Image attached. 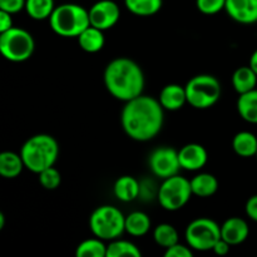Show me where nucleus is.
Segmentation results:
<instances>
[{"label":"nucleus","instance_id":"obj_1","mask_svg":"<svg viewBox=\"0 0 257 257\" xmlns=\"http://www.w3.org/2000/svg\"><path fill=\"white\" fill-rule=\"evenodd\" d=\"M163 107L160 100L141 94L125 102L120 123L125 135L138 142L153 140L163 127Z\"/></svg>","mask_w":257,"mask_h":257},{"label":"nucleus","instance_id":"obj_2","mask_svg":"<svg viewBox=\"0 0 257 257\" xmlns=\"http://www.w3.org/2000/svg\"><path fill=\"white\" fill-rule=\"evenodd\" d=\"M104 85L115 99L128 102L143 94L145 74L140 65L130 58H115L104 69Z\"/></svg>","mask_w":257,"mask_h":257},{"label":"nucleus","instance_id":"obj_3","mask_svg":"<svg viewBox=\"0 0 257 257\" xmlns=\"http://www.w3.org/2000/svg\"><path fill=\"white\" fill-rule=\"evenodd\" d=\"M25 168L40 173L45 168L55 165L59 156V145L50 135L40 133L30 137L20 150Z\"/></svg>","mask_w":257,"mask_h":257},{"label":"nucleus","instance_id":"obj_4","mask_svg":"<svg viewBox=\"0 0 257 257\" xmlns=\"http://www.w3.org/2000/svg\"><path fill=\"white\" fill-rule=\"evenodd\" d=\"M53 32L63 38H78L90 25L89 12L79 4L67 3L55 7L49 18Z\"/></svg>","mask_w":257,"mask_h":257},{"label":"nucleus","instance_id":"obj_5","mask_svg":"<svg viewBox=\"0 0 257 257\" xmlns=\"http://www.w3.org/2000/svg\"><path fill=\"white\" fill-rule=\"evenodd\" d=\"M125 216L114 206L103 205L93 211L89 217V227L95 237L103 241L119 238L124 232Z\"/></svg>","mask_w":257,"mask_h":257},{"label":"nucleus","instance_id":"obj_6","mask_svg":"<svg viewBox=\"0 0 257 257\" xmlns=\"http://www.w3.org/2000/svg\"><path fill=\"white\" fill-rule=\"evenodd\" d=\"M187 103L196 109H207L221 97V83L211 74H198L185 85Z\"/></svg>","mask_w":257,"mask_h":257},{"label":"nucleus","instance_id":"obj_7","mask_svg":"<svg viewBox=\"0 0 257 257\" xmlns=\"http://www.w3.org/2000/svg\"><path fill=\"white\" fill-rule=\"evenodd\" d=\"M34 49V38L25 29L13 27L0 34V54L9 62H25L32 57Z\"/></svg>","mask_w":257,"mask_h":257},{"label":"nucleus","instance_id":"obj_8","mask_svg":"<svg viewBox=\"0 0 257 257\" xmlns=\"http://www.w3.org/2000/svg\"><path fill=\"white\" fill-rule=\"evenodd\" d=\"M191 182L186 177L175 175L163 180L158 190V202L166 211H178L185 207L192 197Z\"/></svg>","mask_w":257,"mask_h":257},{"label":"nucleus","instance_id":"obj_9","mask_svg":"<svg viewBox=\"0 0 257 257\" xmlns=\"http://www.w3.org/2000/svg\"><path fill=\"white\" fill-rule=\"evenodd\" d=\"M185 237L192 250L210 251L221 238V226L211 218H196L186 228Z\"/></svg>","mask_w":257,"mask_h":257},{"label":"nucleus","instance_id":"obj_10","mask_svg":"<svg viewBox=\"0 0 257 257\" xmlns=\"http://www.w3.org/2000/svg\"><path fill=\"white\" fill-rule=\"evenodd\" d=\"M148 163L153 175L161 180L178 175L180 170H182L178 160V151L172 147H160L155 150L151 153Z\"/></svg>","mask_w":257,"mask_h":257},{"label":"nucleus","instance_id":"obj_11","mask_svg":"<svg viewBox=\"0 0 257 257\" xmlns=\"http://www.w3.org/2000/svg\"><path fill=\"white\" fill-rule=\"evenodd\" d=\"M89 22L92 27L108 30L114 27L120 18V9L113 0H99L90 7Z\"/></svg>","mask_w":257,"mask_h":257},{"label":"nucleus","instance_id":"obj_12","mask_svg":"<svg viewBox=\"0 0 257 257\" xmlns=\"http://www.w3.org/2000/svg\"><path fill=\"white\" fill-rule=\"evenodd\" d=\"M178 160L182 170L195 172L205 167L208 161V155L202 145L188 143L178 151Z\"/></svg>","mask_w":257,"mask_h":257},{"label":"nucleus","instance_id":"obj_13","mask_svg":"<svg viewBox=\"0 0 257 257\" xmlns=\"http://www.w3.org/2000/svg\"><path fill=\"white\" fill-rule=\"evenodd\" d=\"M225 10L240 24L257 23V0H226Z\"/></svg>","mask_w":257,"mask_h":257},{"label":"nucleus","instance_id":"obj_14","mask_svg":"<svg viewBox=\"0 0 257 257\" xmlns=\"http://www.w3.org/2000/svg\"><path fill=\"white\" fill-rule=\"evenodd\" d=\"M250 233L247 222L241 217H230L221 225V238L231 246L245 242Z\"/></svg>","mask_w":257,"mask_h":257},{"label":"nucleus","instance_id":"obj_15","mask_svg":"<svg viewBox=\"0 0 257 257\" xmlns=\"http://www.w3.org/2000/svg\"><path fill=\"white\" fill-rule=\"evenodd\" d=\"M161 105L166 110H178L187 103L185 87L180 84H167L160 93Z\"/></svg>","mask_w":257,"mask_h":257},{"label":"nucleus","instance_id":"obj_16","mask_svg":"<svg viewBox=\"0 0 257 257\" xmlns=\"http://www.w3.org/2000/svg\"><path fill=\"white\" fill-rule=\"evenodd\" d=\"M113 192L122 202H132L140 196L141 183L132 176H122L115 181Z\"/></svg>","mask_w":257,"mask_h":257},{"label":"nucleus","instance_id":"obj_17","mask_svg":"<svg viewBox=\"0 0 257 257\" xmlns=\"http://www.w3.org/2000/svg\"><path fill=\"white\" fill-rule=\"evenodd\" d=\"M24 168L25 166L20 153L18 155L10 151L0 152V177L8 178V180L17 178Z\"/></svg>","mask_w":257,"mask_h":257},{"label":"nucleus","instance_id":"obj_18","mask_svg":"<svg viewBox=\"0 0 257 257\" xmlns=\"http://www.w3.org/2000/svg\"><path fill=\"white\" fill-rule=\"evenodd\" d=\"M78 43H79V47L82 48L84 52L87 53L99 52V50L103 49L105 43L103 30L89 25V27L85 28V29L78 35Z\"/></svg>","mask_w":257,"mask_h":257},{"label":"nucleus","instance_id":"obj_19","mask_svg":"<svg viewBox=\"0 0 257 257\" xmlns=\"http://www.w3.org/2000/svg\"><path fill=\"white\" fill-rule=\"evenodd\" d=\"M190 182L192 193L198 197H211L218 190L217 178L211 173H198Z\"/></svg>","mask_w":257,"mask_h":257},{"label":"nucleus","instance_id":"obj_20","mask_svg":"<svg viewBox=\"0 0 257 257\" xmlns=\"http://www.w3.org/2000/svg\"><path fill=\"white\" fill-rule=\"evenodd\" d=\"M124 228L125 232L130 233L131 236H135V237L147 235L148 231L151 230L150 216L142 211H135V212L125 216Z\"/></svg>","mask_w":257,"mask_h":257},{"label":"nucleus","instance_id":"obj_21","mask_svg":"<svg viewBox=\"0 0 257 257\" xmlns=\"http://www.w3.org/2000/svg\"><path fill=\"white\" fill-rule=\"evenodd\" d=\"M232 148L240 157H253L257 153V137L247 131L238 132L232 140Z\"/></svg>","mask_w":257,"mask_h":257},{"label":"nucleus","instance_id":"obj_22","mask_svg":"<svg viewBox=\"0 0 257 257\" xmlns=\"http://www.w3.org/2000/svg\"><path fill=\"white\" fill-rule=\"evenodd\" d=\"M237 110L243 120L257 124V89L240 94L237 100Z\"/></svg>","mask_w":257,"mask_h":257},{"label":"nucleus","instance_id":"obj_23","mask_svg":"<svg viewBox=\"0 0 257 257\" xmlns=\"http://www.w3.org/2000/svg\"><path fill=\"white\" fill-rule=\"evenodd\" d=\"M256 84L257 74L250 65L248 67H240L233 72L232 85L238 94H243V93L255 89Z\"/></svg>","mask_w":257,"mask_h":257},{"label":"nucleus","instance_id":"obj_24","mask_svg":"<svg viewBox=\"0 0 257 257\" xmlns=\"http://www.w3.org/2000/svg\"><path fill=\"white\" fill-rule=\"evenodd\" d=\"M25 12L32 19L45 20L49 19L54 12V0H25Z\"/></svg>","mask_w":257,"mask_h":257},{"label":"nucleus","instance_id":"obj_25","mask_svg":"<svg viewBox=\"0 0 257 257\" xmlns=\"http://www.w3.org/2000/svg\"><path fill=\"white\" fill-rule=\"evenodd\" d=\"M162 4V0H124L125 8L138 17H152L157 14Z\"/></svg>","mask_w":257,"mask_h":257},{"label":"nucleus","instance_id":"obj_26","mask_svg":"<svg viewBox=\"0 0 257 257\" xmlns=\"http://www.w3.org/2000/svg\"><path fill=\"white\" fill-rule=\"evenodd\" d=\"M153 240L161 247L168 248L178 243V232L170 223H161L153 230Z\"/></svg>","mask_w":257,"mask_h":257},{"label":"nucleus","instance_id":"obj_27","mask_svg":"<svg viewBox=\"0 0 257 257\" xmlns=\"http://www.w3.org/2000/svg\"><path fill=\"white\" fill-rule=\"evenodd\" d=\"M77 257H107V246L100 238H88L82 241L75 250Z\"/></svg>","mask_w":257,"mask_h":257},{"label":"nucleus","instance_id":"obj_28","mask_svg":"<svg viewBox=\"0 0 257 257\" xmlns=\"http://www.w3.org/2000/svg\"><path fill=\"white\" fill-rule=\"evenodd\" d=\"M124 256H131V257H141L142 252H141L140 248L135 245L131 241L125 240H119V238H115L109 242V245L107 246V257H124Z\"/></svg>","mask_w":257,"mask_h":257},{"label":"nucleus","instance_id":"obj_29","mask_svg":"<svg viewBox=\"0 0 257 257\" xmlns=\"http://www.w3.org/2000/svg\"><path fill=\"white\" fill-rule=\"evenodd\" d=\"M39 175V182L45 190H57L58 187L60 186L62 183V175H60L59 171L52 166L49 168H45L44 171H42Z\"/></svg>","mask_w":257,"mask_h":257},{"label":"nucleus","instance_id":"obj_30","mask_svg":"<svg viewBox=\"0 0 257 257\" xmlns=\"http://www.w3.org/2000/svg\"><path fill=\"white\" fill-rule=\"evenodd\" d=\"M226 0H196V7L202 14L213 15L225 10Z\"/></svg>","mask_w":257,"mask_h":257},{"label":"nucleus","instance_id":"obj_31","mask_svg":"<svg viewBox=\"0 0 257 257\" xmlns=\"http://www.w3.org/2000/svg\"><path fill=\"white\" fill-rule=\"evenodd\" d=\"M166 257H192L193 252L192 248L190 246L181 245L180 242L176 243V245L171 246V247L166 248L165 252Z\"/></svg>","mask_w":257,"mask_h":257},{"label":"nucleus","instance_id":"obj_32","mask_svg":"<svg viewBox=\"0 0 257 257\" xmlns=\"http://www.w3.org/2000/svg\"><path fill=\"white\" fill-rule=\"evenodd\" d=\"M25 8V0H0V9L10 13V14H17L22 12Z\"/></svg>","mask_w":257,"mask_h":257},{"label":"nucleus","instance_id":"obj_33","mask_svg":"<svg viewBox=\"0 0 257 257\" xmlns=\"http://www.w3.org/2000/svg\"><path fill=\"white\" fill-rule=\"evenodd\" d=\"M245 211L246 215H247L251 220L257 222V195L251 196V197L248 198L245 206Z\"/></svg>","mask_w":257,"mask_h":257},{"label":"nucleus","instance_id":"obj_34","mask_svg":"<svg viewBox=\"0 0 257 257\" xmlns=\"http://www.w3.org/2000/svg\"><path fill=\"white\" fill-rule=\"evenodd\" d=\"M13 18L12 14L5 10L0 9V34L5 33L7 30H9L10 28H13Z\"/></svg>","mask_w":257,"mask_h":257},{"label":"nucleus","instance_id":"obj_35","mask_svg":"<svg viewBox=\"0 0 257 257\" xmlns=\"http://www.w3.org/2000/svg\"><path fill=\"white\" fill-rule=\"evenodd\" d=\"M230 247H231L230 243L226 242L223 238H220V240L215 243L212 251L216 253V255L223 256V255H227V253L230 252Z\"/></svg>","mask_w":257,"mask_h":257},{"label":"nucleus","instance_id":"obj_36","mask_svg":"<svg viewBox=\"0 0 257 257\" xmlns=\"http://www.w3.org/2000/svg\"><path fill=\"white\" fill-rule=\"evenodd\" d=\"M250 67L252 68L253 72H255L256 74H257V49L252 53V55H251V58H250Z\"/></svg>","mask_w":257,"mask_h":257},{"label":"nucleus","instance_id":"obj_37","mask_svg":"<svg viewBox=\"0 0 257 257\" xmlns=\"http://www.w3.org/2000/svg\"><path fill=\"white\" fill-rule=\"evenodd\" d=\"M4 226H5V216H4V213L0 211V231L4 228Z\"/></svg>","mask_w":257,"mask_h":257},{"label":"nucleus","instance_id":"obj_38","mask_svg":"<svg viewBox=\"0 0 257 257\" xmlns=\"http://www.w3.org/2000/svg\"><path fill=\"white\" fill-rule=\"evenodd\" d=\"M255 157H256V158H257V153H256V156H255Z\"/></svg>","mask_w":257,"mask_h":257}]
</instances>
